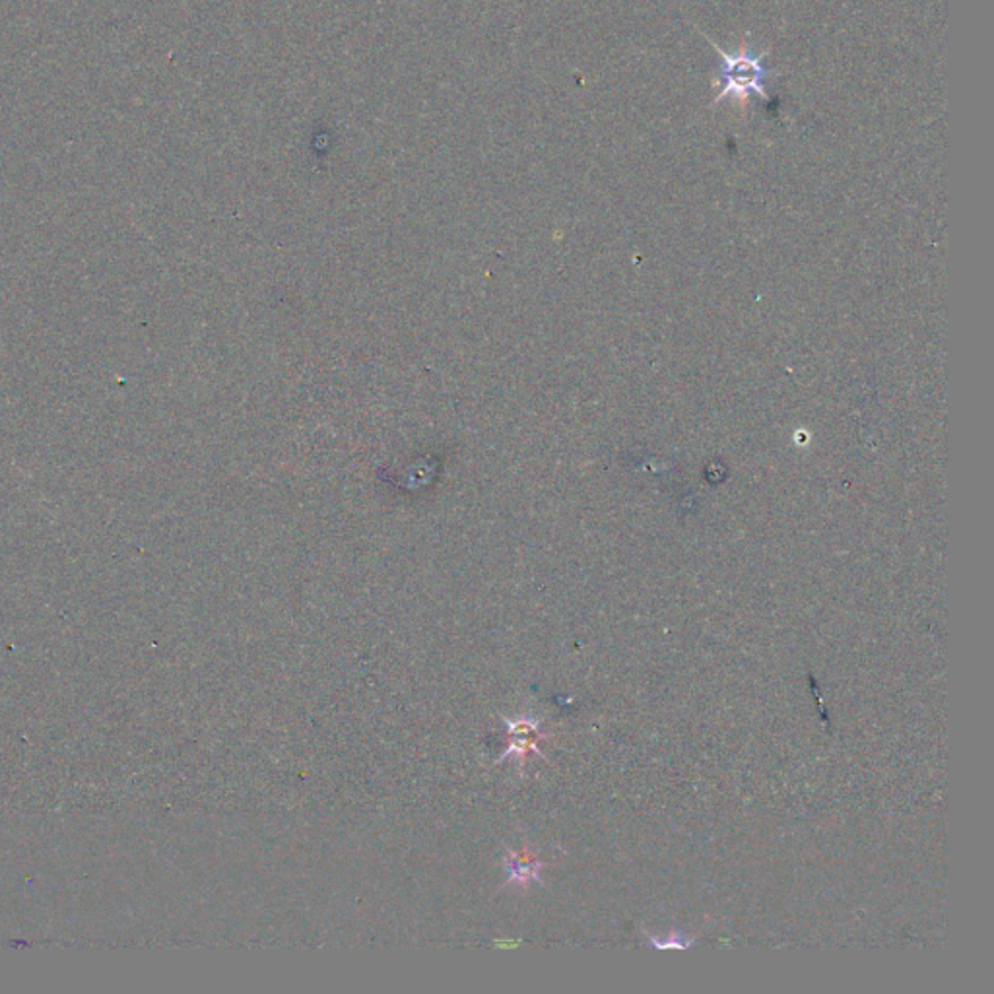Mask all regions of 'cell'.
Segmentation results:
<instances>
[{"label": "cell", "instance_id": "3957f363", "mask_svg": "<svg viewBox=\"0 0 994 994\" xmlns=\"http://www.w3.org/2000/svg\"><path fill=\"white\" fill-rule=\"evenodd\" d=\"M505 857V871L510 874L507 884H517V886H527L532 881H538V874L542 869V863L538 861L535 854L513 853L507 851Z\"/></svg>", "mask_w": 994, "mask_h": 994}, {"label": "cell", "instance_id": "7a4b0ae2", "mask_svg": "<svg viewBox=\"0 0 994 994\" xmlns=\"http://www.w3.org/2000/svg\"><path fill=\"white\" fill-rule=\"evenodd\" d=\"M505 724H507V734H510V744L507 749L503 752V757L517 756L519 759H525V757L530 754V752H537L538 754V742L542 739V734L538 731V722L532 721V719H519V721H511V719H505Z\"/></svg>", "mask_w": 994, "mask_h": 994}, {"label": "cell", "instance_id": "6da1fadb", "mask_svg": "<svg viewBox=\"0 0 994 994\" xmlns=\"http://www.w3.org/2000/svg\"><path fill=\"white\" fill-rule=\"evenodd\" d=\"M707 41L714 47V51L721 55V67H719V80L722 82V89L719 96L715 97V104H721L722 99L732 97L739 101H749L750 96H767L766 82L774 71H769L764 64L766 53H754L750 45H742L736 53H729L721 49L719 45L707 37Z\"/></svg>", "mask_w": 994, "mask_h": 994}, {"label": "cell", "instance_id": "277c9868", "mask_svg": "<svg viewBox=\"0 0 994 994\" xmlns=\"http://www.w3.org/2000/svg\"><path fill=\"white\" fill-rule=\"evenodd\" d=\"M0 268H2V264H0Z\"/></svg>", "mask_w": 994, "mask_h": 994}]
</instances>
